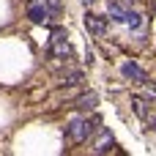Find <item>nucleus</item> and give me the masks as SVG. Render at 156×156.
Instances as JSON below:
<instances>
[{
  "instance_id": "9b49d317",
  "label": "nucleus",
  "mask_w": 156,
  "mask_h": 156,
  "mask_svg": "<svg viewBox=\"0 0 156 156\" xmlns=\"http://www.w3.org/2000/svg\"><path fill=\"white\" fill-rule=\"evenodd\" d=\"M58 5H60V0H49V8H55V11H58Z\"/></svg>"
},
{
  "instance_id": "9d476101",
  "label": "nucleus",
  "mask_w": 156,
  "mask_h": 156,
  "mask_svg": "<svg viewBox=\"0 0 156 156\" xmlns=\"http://www.w3.org/2000/svg\"><path fill=\"white\" fill-rule=\"evenodd\" d=\"M63 80H66V85H77V82H82V71H71V74H66Z\"/></svg>"
},
{
  "instance_id": "6e6552de",
  "label": "nucleus",
  "mask_w": 156,
  "mask_h": 156,
  "mask_svg": "<svg viewBox=\"0 0 156 156\" xmlns=\"http://www.w3.org/2000/svg\"><path fill=\"white\" fill-rule=\"evenodd\" d=\"M77 107H80V110H90V107H96V93L80 96V99H77Z\"/></svg>"
},
{
  "instance_id": "ddd939ff",
  "label": "nucleus",
  "mask_w": 156,
  "mask_h": 156,
  "mask_svg": "<svg viewBox=\"0 0 156 156\" xmlns=\"http://www.w3.org/2000/svg\"><path fill=\"white\" fill-rule=\"evenodd\" d=\"M121 3H129V0H121Z\"/></svg>"
},
{
  "instance_id": "f257e3e1",
  "label": "nucleus",
  "mask_w": 156,
  "mask_h": 156,
  "mask_svg": "<svg viewBox=\"0 0 156 156\" xmlns=\"http://www.w3.org/2000/svg\"><path fill=\"white\" fill-rule=\"evenodd\" d=\"M49 52H52V58H58V60H66V58L71 55V44H69V38H66L63 30H55V33H52V38H49Z\"/></svg>"
},
{
  "instance_id": "f8f14e48",
  "label": "nucleus",
  "mask_w": 156,
  "mask_h": 156,
  "mask_svg": "<svg viewBox=\"0 0 156 156\" xmlns=\"http://www.w3.org/2000/svg\"><path fill=\"white\" fill-rule=\"evenodd\" d=\"M82 3H85V5H90V3H96V0H82Z\"/></svg>"
},
{
  "instance_id": "0eeeda50",
  "label": "nucleus",
  "mask_w": 156,
  "mask_h": 156,
  "mask_svg": "<svg viewBox=\"0 0 156 156\" xmlns=\"http://www.w3.org/2000/svg\"><path fill=\"white\" fill-rule=\"evenodd\" d=\"M110 145H112V134L110 132H101V137L93 143V154H107Z\"/></svg>"
},
{
  "instance_id": "423d86ee",
  "label": "nucleus",
  "mask_w": 156,
  "mask_h": 156,
  "mask_svg": "<svg viewBox=\"0 0 156 156\" xmlns=\"http://www.w3.org/2000/svg\"><path fill=\"white\" fill-rule=\"evenodd\" d=\"M107 14H110L115 22H123V19H126V8H123V3H121V0H110Z\"/></svg>"
},
{
  "instance_id": "1a4fd4ad",
  "label": "nucleus",
  "mask_w": 156,
  "mask_h": 156,
  "mask_svg": "<svg viewBox=\"0 0 156 156\" xmlns=\"http://www.w3.org/2000/svg\"><path fill=\"white\" fill-rule=\"evenodd\" d=\"M123 22H126V25H129L132 30H137L143 19H140V14H137V11H126V19H123Z\"/></svg>"
},
{
  "instance_id": "39448f33",
  "label": "nucleus",
  "mask_w": 156,
  "mask_h": 156,
  "mask_svg": "<svg viewBox=\"0 0 156 156\" xmlns=\"http://www.w3.org/2000/svg\"><path fill=\"white\" fill-rule=\"evenodd\" d=\"M121 71H123V77H129V80L148 82V74H145V69H140L137 63H123V66H121Z\"/></svg>"
},
{
  "instance_id": "20e7f679",
  "label": "nucleus",
  "mask_w": 156,
  "mask_h": 156,
  "mask_svg": "<svg viewBox=\"0 0 156 156\" xmlns=\"http://www.w3.org/2000/svg\"><path fill=\"white\" fill-rule=\"evenodd\" d=\"M85 27H88L93 36H104L107 19H104V16H96V14H85Z\"/></svg>"
},
{
  "instance_id": "7ed1b4c3",
  "label": "nucleus",
  "mask_w": 156,
  "mask_h": 156,
  "mask_svg": "<svg viewBox=\"0 0 156 156\" xmlns=\"http://www.w3.org/2000/svg\"><path fill=\"white\" fill-rule=\"evenodd\" d=\"M27 16H30V22L44 25V22H49V8H47L44 3H33V5L27 8Z\"/></svg>"
},
{
  "instance_id": "f03ea898",
  "label": "nucleus",
  "mask_w": 156,
  "mask_h": 156,
  "mask_svg": "<svg viewBox=\"0 0 156 156\" xmlns=\"http://www.w3.org/2000/svg\"><path fill=\"white\" fill-rule=\"evenodd\" d=\"M69 140L71 143H85L88 137H90V132H93V123L88 121V118H77V121H71L69 123Z\"/></svg>"
}]
</instances>
